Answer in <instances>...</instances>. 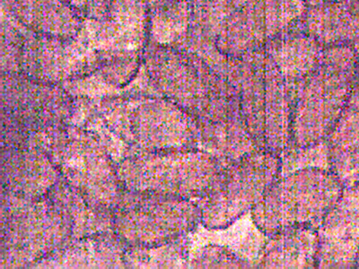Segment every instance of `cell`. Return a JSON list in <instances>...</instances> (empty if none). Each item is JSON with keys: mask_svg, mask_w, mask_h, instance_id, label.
Wrapping results in <instances>:
<instances>
[{"mask_svg": "<svg viewBox=\"0 0 359 269\" xmlns=\"http://www.w3.org/2000/svg\"><path fill=\"white\" fill-rule=\"evenodd\" d=\"M358 66L352 45L323 48L318 64L298 89L287 149L326 142L347 102Z\"/></svg>", "mask_w": 359, "mask_h": 269, "instance_id": "1", "label": "cell"}, {"mask_svg": "<svg viewBox=\"0 0 359 269\" xmlns=\"http://www.w3.org/2000/svg\"><path fill=\"white\" fill-rule=\"evenodd\" d=\"M229 165L212 153L191 147L130 153L117 163V174L125 190L198 202L219 187Z\"/></svg>", "mask_w": 359, "mask_h": 269, "instance_id": "2", "label": "cell"}, {"mask_svg": "<svg viewBox=\"0 0 359 269\" xmlns=\"http://www.w3.org/2000/svg\"><path fill=\"white\" fill-rule=\"evenodd\" d=\"M99 108L109 130L133 149V153L198 147V121L161 95L107 97L102 99Z\"/></svg>", "mask_w": 359, "mask_h": 269, "instance_id": "3", "label": "cell"}, {"mask_svg": "<svg viewBox=\"0 0 359 269\" xmlns=\"http://www.w3.org/2000/svg\"><path fill=\"white\" fill-rule=\"evenodd\" d=\"M344 185L332 170L307 167L281 174L251 212L267 237L294 228L318 229Z\"/></svg>", "mask_w": 359, "mask_h": 269, "instance_id": "4", "label": "cell"}, {"mask_svg": "<svg viewBox=\"0 0 359 269\" xmlns=\"http://www.w3.org/2000/svg\"><path fill=\"white\" fill-rule=\"evenodd\" d=\"M6 194L2 197V265H36L73 242L72 224L49 197Z\"/></svg>", "mask_w": 359, "mask_h": 269, "instance_id": "5", "label": "cell"}, {"mask_svg": "<svg viewBox=\"0 0 359 269\" xmlns=\"http://www.w3.org/2000/svg\"><path fill=\"white\" fill-rule=\"evenodd\" d=\"M114 235L130 247L154 248L190 235L201 223L196 201L123 188L111 212Z\"/></svg>", "mask_w": 359, "mask_h": 269, "instance_id": "6", "label": "cell"}, {"mask_svg": "<svg viewBox=\"0 0 359 269\" xmlns=\"http://www.w3.org/2000/svg\"><path fill=\"white\" fill-rule=\"evenodd\" d=\"M72 96L62 85L20 72L1 73L2 123L11 145H27L64 129L74 114Z\"/></svg>", "mask_w": 359, "mask_h": 269, "instance_id": "7", "label": "cell"}, {"mask_svg": "<svg viewBox=\"0 0 359 269\" xmlns=\"http://www.w3.org/2000/svg\"><path fill=\"white\" fill-rule=\"evenodd\" d=\"M100 144L90 131L66 127L53 137L47 153L67 184L99 209L111 213L123 187L117 163Z\"/></svg>", "mask_w": 359, "mask_h": 269, "instance_id": "8", "label": "cell"}, {"mask_svg": "<svg viewBox=\"0 0 359 269\" xmlns=\"http://www.w3.org/2000/svg\"><path fill=\"white\" fill-rule=\"evenodd\" d=\"M281 174V157L266 149H256L231 163L219 187L197 202L202 226L208 230L232 226L252 212Z\"/></svg>", "mask_w": 359, "mask_h": 269, "instance_id": "9", "label": "cell"}, {"mask_svg": "<svg viewBox=\"0 0 359 269\" xmlns=\"http://www.w3.org/2000/svg\"><path fill=\"white\" fill-rule=\"evenodd\" d=\"M97 55L79 34L62 40L25 29L19 55L18 72L51 84L79 81L99 69Z\"/></svg>", "mask_w": 359, "mask_h": 269, "instance_id": "10", "label": "cell"}, {"mask_svg": "<svg viewBox=\"0 0 359 269\" xmlns=\"http://www.w3.org/2000/svg\"><path fill=\"white\" fill-rule=\"evenodd\" d=\"M317 233L316 268H355L359 254V181L344 188Z\"/></svg>", "mask_w": 359, "mask_h": 269, "instance_id": "11", "label": "cell"}, {"mask_svg": "<svg viewBox=\"0 0 359 269\" xmlns=\"http://www.w3.org/2000/svg\"><path fill=\"white\" fill-rule=\"evenodd\" d=\"M3 188L18 196L46 197L62 175L49 153L31 146H6L1 153Z\"/></svg>", "mask_w": 359, "mask_h": 269, "instance_id": "12", "label": "cell"}, {"mask_svg": "<svg viewBox=\"0 0 359 269\" xmlns=\"http://www.w3.org/2000/svg\"><path fill=\"white\" fill-rule=\"evenodd\" d=\"M2 11L32 33L69 40L85 18L67 0H1Z\"/></svg>", "mask_w": 359, "mask_h": 269, "instance_id": "13", "label": "cell"}, {"mask_svg": "<svg viewBox=\"0 0 359 269\" xmlns=\"http://www.w3.org/2000/svg\"><path fill=\"white\" fill-rule=\"evenodd\" d=\"M301 27L323 46L359 43V0H306Z\"/></svg>", "mask_w": 359, "mask_h": 269, "instance_id": "14", "label": "cell"}, {"mask_svg": "<svg viewBox=\"0 0 359 269\" xmlns=\"http://www.w3.org/2000/svg\"><path fill=\"white\" fill-rule=\"evenodd\" d=\"M265 53L253 51L233 57L230 78L238 90L245 123L259 149L265 146Z\"/></svg>", "mask_w": 359, "mask_h": 269, "instance_id": "15", "label": "cell"}, {"mask_svg": "<svg viewBox=\"0 0 359 269\" xmlns=\"http://www.w3.org/2000/svg\"><path fill=\"white\" fill-rule=\"evenodd\" d=\"M330 169L344 187L359 181V66L347 102L326 141Z\"/></svg>", "mask_w": 359, "mask_h": 269, "instance_id": "16", "label": "cell"}, {"mask_svg": "<svg viewBox=\"0 0 359 269\" xmlns=\"http://www.w3.org/2000/svg\"><path fill=\"white\" fill-rule=\"evenodd\" d=\"M323 48L304 32L299 22L287 33L269 41L264 50L297 96L304 79L318 64Z\"/></svg>", "mask_w": 359, "mask_h": 269, "instance_id": "17", "label": "cell"}, {"mask_svg": "<svg viewBox=\"0 0 359 269\" xmlns=\"http://www.w3.org/2000/svg\"><path fill=\"white\" fill-rule=\"evenodd\" d=\"M76 241V240H75ZM123 242L107 233L76 239L40 261L53 268H115L125 265Z\"/></svg>", "mask_w": 359, "mask_h": 269, "instance_id": "18", "label": "cell"}, {"mask_svg": "<svg viewBox=\"0 0 359 269\" xmlns=\"http://www.w3.org/2000/svg\"><path fill=\"white\" fill-rule=\"evenodd\" d=\"M317 229L294 228L269 236L259 268H316Z\"/></svg>", "mask_w": 359, "mask_h": 269, "instance_id": "19", "label": "cell"}, {"mask_svg": "<svg viewBox=\"0 0 359 269\" xmlns=\"http://www.w3.org/2000/svg\"><path fill=\"white\" fill-rule=\"evenodd\" d=\"M191 18V0L149 1V41L175 46L188 33Z\"/></svg>", "mask_w": 359, "mask_h": 269, "instance_id": "20", "label": "cell"}, {"mask_svg": "<svg viewBox=\"0 0 359 269\" xmlns=\"http://www.w3.org/2000/svg\"><path fill=\"white\" fill-rule=\"evenodd\" d=\"M194 268H252L253 265L227 246L208 243L202 246L191 258Z\"/></svg>", "mask_w": 359, "mask_h": 269, "instance_id": "21", "label": "cell"}, {"mask_svg": "<svg viewBox=\"0 0 359 269\" xmlns=\"http://www.w3.org/2000/svg\"><path fill=\"white\" fill-rule=\"evenodd\" d=\"M281 159V174L307 167L330 169L328 146L326 142L309 149H287L282 155Z\"/></svg>", "mask_w": 359, "mask_h": 269, "instance_id": "22", "label": "cell"}, {"mask_svg": "<svg viewBox=\"0 0 359 269\" xmlns=\"http://www.w3.org/2000/svg\"><path fill=\"white\" fill-rule=\"evenodd\" d=\"M85 19L105 20L111 11V0H67Z\"/></svg>", "mask_w": 359, "mask_h": 269, "instance_id": "23", "label": "cell"}, {"mask_svg": "<svg viewBox=\"0 0 359 269\" xmlns=\"http://www.w3.org/2000/svg\"><path fill=\"white\" fill-rule=\"evenodd\" d=\"M230 1L236 8H242L243 6L251 4L252 2L257 1V0H230Z\"/></svg>", "mask_w": 359, "mask_h": 269, "instance_id": "24", "label": "cell"}, {"mask_svg": "<svg viewBox=\"0 0 359 269\" xmlns=\"http://www.w3.org/2000/svg\"><path fill=\"white\" fill-rule=\"evenodd\" d=\"M354 47H355V50H357V53H358V57H359V43L355 44Z\"/></svg>", "mask_w": 359, "mask_h": 269, "instance_id": "25", "label": "cell"}, {"mask_svg": "<svg viewBox=\"0 0 359 269\" xmlns=\"http://www.w3.org/2000/svg\"><path fill=\"white\" fill-rule=\"evenodd\" d=\"M355 268H359V254H358L357 265H355Z\"/></svg>", "mask_w": 359, "mask_h": 269, "instance_id": "26", "label": "cell"}, {"mask_svg": "<svg viewBox=\"0 0 359 269\" xmlns=\"http://www.w3.org/2000/svg\"><path fill=\"white\" fill-rule=\"evenodd\" d=\"M339 1H347V0H339Z\"/></svg>", "mask_w": 359, "mask_h": 269, "instance_id": "27", "label": "cell"}, {"mask_svg": "<svg viewBox=\"0 0 359 269\" xmlns=\"http://www.w3.org/2000/svg\"><path fill=\"white\" fill-rule=\"evenodd\" d=\"M149 1H152V0H149Z\"/></svg>", "mask_w": 359, "mask_h": 269, "instance_id": "28", "label": "cell"}]
</instances>
